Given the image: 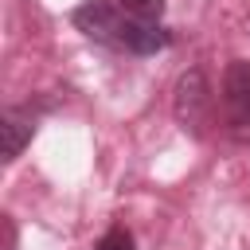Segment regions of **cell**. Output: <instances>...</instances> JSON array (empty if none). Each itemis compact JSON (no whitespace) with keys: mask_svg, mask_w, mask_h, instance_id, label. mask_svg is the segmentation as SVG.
Instances as JSON below:
<instances>
[{"mask_svg":"<svg viewBox=\"0 0 250 250\" xmlns=\"http://www.w3.org/2000/svg\"><path fill=\"white\" fill-rule=\"evenodd\" d=\"M117 4L129 12V20H148V23H156L164 12V0H117Z\"/></svg>","mask_w":250,"mask_h":250,"instance_id":"cell-6","label":"cell"},{"mask_svg":"<svg viewBox=\"0 0 250 250\" xmlns=\"http://www.w3.org/2000/svg\"><path fill=\"white\" fill-rule=\"evenodd\" d=\"M31 133H35V117H31V109H23V105H12V109H4V117H0L4 160H16V156L23 152V145L31 141Z\"/></svg>","mask_w":250,"mask_h":250,"instance_id":"cell-5","label":"cell"},{"mask_svg":"<svg viewBox=\"0 0 250 250\" xmlns=\"http://www.w3.org/2000/svg\"><path fill=\"white\" fill-rule=\"evenodd\" d=\"M168 43H172V35L160 23H148V20H125L121 23V35H117V47H125L133 55H156Z\"/></svg>","mask_w":250,"mask_h":250,"instance_id":"cell-4","label":"cell"},{"mask_svg":"<svg viewBox=\"0 0 250 250\" xmlns=\"http://www.w3.org/2000/svg\"><path fill=\"white\" fill-rule=\"evenodd\" d=\"M94 250H133V234H129L125 227H109V230L98 238Z\"/></svg>","mask_w":250,"mask_h":250,"instance_id":"cell-7","label":"cell"},{"mask_svg":"<svg viewBox=\"0 0 250 250\" xmlns=\"http://www.w3.org/2000/svg\"><path fill=\"white\" fill-rule=\"evenodd\" d=\"M223 117H227V133L234 141H250V62L234 59L227 62L223 74Z\"/></svg>","mask_w":250,"mask_h":250,"instance_id":"cell-1","label":"cell"},{"mask_svg":"<svg viewBox=\"0 0 250 250\" xmlns=\"http://www.w3.org/2000/svg\"><path fill=\"white\" fill-rule=\"evenodd\" d=\"M172 113L184 129L199 133L207 113H211V86H207V70L203 66H191L180 74L176 82V94H172Z\"/></svg>","mask_w":250,"mask_h":250,"instance_id":"cell-2","label":"cell"},{"mask_svg":"<svg viewBox=\"0 0 250 250\" xmlns=\"http://www.w3.org/2000/svg\"><path fill=\"white\" fill-rule=\"evenodd\" d=\"M70 23H74L86 39H94V43H117L125 20L117 16V8H113L109 0H82V4L70 12Z\"/></svg>","mask_w":250,"mask_h":250,"instance_id":"cell-3","label":"cell"}]
</instances>
